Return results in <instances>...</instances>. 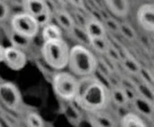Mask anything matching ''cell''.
Here are the masks:
<instances>
[{"instance_id": "1f68e13d", "label": "cell", "mask_w": 154, "mask_h": 127, "mask_svg": "<svg viewBox=\"0 0 154 127\" xmlns=\"http://www.w3.org/2000/svg\"><path fill=\"white\" fill-rule=\"evenodd\" d=\"M22 1H23V0H22Z\"/></svg>"}, {"instance_id": "5b68a950", "label": "cell", "mask_w": 154, "mask_h": 127, "mask_svg": "<svg viewBox=\"0 0 154 127\" xmlns=\"http://www.w3.org/2000/svg\"><path fill=\"white\" fill-rule=\"evenodd\" d=\"M12 31L28 39L34 38L39 33V25L36 19L23 12L16 14L11 20Z\"/></svg>"}, {"instance_id": "d4e9b609", "label": "cell", "mask_w": 154, "mask_h": 127, "mask_svg": "<svg viewBox=\"0 0 154 127\" xmlns=\"http://www.w3.org/2000/svg\"><path fill=\"white\" fill-rule=\"evenodd\" d=\"M103 24L106 29H108L109 31L113 32V33H119V25H120V23H118L116 19L112 18V17H108L106 18L104 22H103Z\"/></svg>"}, {"instance_id": "ffe728a7", "label": "cell", "mask_w": 154, "mask_h": 127, "mask_svg": "<svg viewBox=\"0 0 154 127\" xmlns=\"http://www.w3.org/2000/svg\"><path fill=\"white\" fill-rule=\"evenodd\" d=\"M119 33L128 41H134L137 37L135 30L127 23H122L119 25Z\"/></svg>"}, {"instance_id": "5bb4252c", "label": "cell", "mask_w": 154, "mask_h": 127, "mask_svg": "<svg viewBox=\"0 0 154 127\" xmlns=\"http://www.w3.org/2000/svg\"><path fill=\"white\" fill-rule=\"evenodd\" d=\"M55 19L61 28H63L69 32H70L72 30V28L74 27V25L76 24L74 18L70 15V14L62 9L56 11Z\"/></svg>"}, {"instance_id": "7a4b0ae2", "label": "cell", "mask_w": 154, "mask_h": 127, "mask_svg": "<svg viewBox=\"0 0 154 127\" xmlns=\"http://www.w3.org/2000/svg\"><path fill=\"white\" fill-rule=\"evenodd\" d=\"M97 59L85 45H74L69 50L68 66L76 76H91L97 71Z\"/></svg>"}, {"instance_id": "8fae6325", "label": "cell", "mask_w": 154, "mask_h": 127, "mask_svg": "<svg viewBox=\"0 0 154 127\" xmlns=\"http://www.w3.org/2000/svg\"><path fill=\"white\" fill-rule=\"evenodd\" d=\"M23 12L36 18L46 9L48 3L43 0H23L22 1Z\"/></svg>"}, {"instance_id": "e0dca14e", "label": "cell", "mask_w": 154, "mask_h": 127, "mask_svg": "<svg viewBox=\"0 0 154 127\" xmlns=\"http://www.w3.org/2000/svg\"><path fill=\"white\" fill-rule=\"evenodd\" d=\"M110 98L111 101L120 107L125 106L129 102L125 89L121 87H114L112 89H110Z\"/></svg>"}, {"instance_id": "ba28073f", "label": "cell", "mask_w": 154, "mask_h": 127, "mask_svg": "<svg viewBox=\"0 0 154 127\" xmlns=\"http://www.w3.org/2000/svg\"><path fill=\"white\" fill-rule=\"evenodd\" d=\"M138 24L146 32L154 31V5L152 3L143 4L137 10Z\"/></svg>"}, {"instance_id": "9c48e42d", "label": "cell", "mask_w": 154, "mask_h": 127, "mask_svg": "<svg viewBox=\"0 0 154 127\" xmlns=\"http://www.w3.org/2000/svg\"><path fill=\"white\" fill-rule=\"evenodd\" d=\"M106 6L116 17L125 18L130 12L129 0H104Z\"/></svg>"}, {"instance_id": "44dd1931", "label": "cell", "mask_w": 154, "mask_h": 127, "mask_svg": "<svg viewBox=\"0 0 154 127\" xmlns=\"http://www.w3.org/2000/svg\"><path fill=\"white\" fill-rule=\"evenodd\" d=\"M70 33L73 34V36L78 41L81 42L85 45H88L89 46V37L88 36L85 28H82V27L75 24L74 27L72 28V30L70 31Z\"/></svg>"}, {"instance_id": "6da1fadb", "label": "cell", "mask_w": 154, "mask_h": 127, "mask_svg": "<svg viewBox=\"0 0 154 127\" xmlns=\"http://www.w3.org/2000/svg\"><path fill=\"white\" fill-rule=\"evenodd\" d=\"M74 101L88 113L101 112L111 102L110 89L93 75L82 77L79 79V91Z\"/></svg>"}, {"instance_id": "9a60e30c", "label": "cell", "mask_w": 154, "mask_h": 127, "mask_svg": "<svg viewBox=\"0 0 154 127\" xmlns=\"http://www.w3.org/2000/svg\"><path fill=\"white\" fill-rule=\"evenodd\" d=\"M42 35L44 42L62 39V32L60 27L51 23L45 25L44 27H42Z\"/></svg>"}, {"instance_id": "d6986e66", "label": "cell", "mask_w": 154, "mask_h": 127, "mask_svg": "<svg viewBox=\"0 0 154 127\" xmlns=\"http://www.w3.org/2000/svg\"><path fill=\"white\" fill-rule=\"evenodd\" d=\"M31 40L32 39H28L24 36H22L12 31V33H10V42H11V46L19 49L21 51H23L24 49H27L31 43Z\"/></svg>"}, {"instance_id": "7c38bea8", "label": "cell", "mask_w": 154, "mask_h": 127, "mask_svg": "<svg viewBox=\"0 0 154 127\" xmlns=\"http://www.w3.org/2000/svg\"><path fill=\"white\" fill-rule=\"evenodd\" d=\"M86 33L89 39L91 38H98V37H106V30L103 24V23L95 20L93 18H88L86 26Z\"/></svg>"}, {"instance_id": "f546056e", "label": "cell", "mask_w": 154, "mask_h": 127, "mask_svg": "<svg viewBox=\"0 0 154 127\" xmlns=\"http://www.w3.org/2000/svg\"><path fill=\"white\" fill-rule=\"evenodd\" d=\"M4 50H5V47H3L0 44V62L3 61V59H4Z\"/></svg>"}, {"instance_id": "4dcf8cb0", "label": "cell", "mask_w": 154, "mask_h": 127, "mask_svg": "<svg viewBox=\"0 0 154 127\" xmlns=\"http://www.w3.org/2000/svg\"><path fill=\"white\" fill-rule=\"evenodd\" d=\"M43 1H45V2H48L49 0H43Z\"/></svg>"}, {"instance_id": "ac0fdd59", "label": "cell", "mask_w": 154, "mask_h": 127, "mask_svg": "<svg viewBox=\"0 0 154 127\" xmlns=\"http://www.w3.org/2000/svg\"><path fill=\"white\" fill-rule=\"evenodd\" d=\"M110 45H111V42L108 41L106 37H98V38L89 39V46H91L95 51H97L99 53L106 54Z\"/></svg>"}, {"instance_id": "3957f363", "label": "cell", "mask_w": 154, "mask_h": 127, "mask_svg": "<svg viewBox=\"0 0 154 127\" xmlns=\"http://www.w3.org/2000/svg\"><path fill=\"white\" fill-rule=\"evenodd\" d=\"M69 50L63 39L46 41L42 47V54L44 61L51 68L60 70L68 66Z\"/></svg>"}, {"instance_id": "30bf717a", "label": "cell", "mask_w": 154, "mask_h": 127, "mask_svg": "<svg viewBox=\"0 0 154 127\" xmlns=\"http://www.w3.org/2000/svg\"><path fill=\"white\" fill-rule=\"evenodd\" d=\"M136 112L140 116L151 118L153 115V102L137 95L132 101Z\"/></svg>"}, {"instance_id": "8992f818", "label": "cell", "mask_w": 154, "mask_h": 127, "mask_svg": "<svg viewBox=\"0 0 154 127\" xmlns=\"http://www.w3.org/2000/svg\"><path fill=\"white\" fill-rule=\"evenodd\" d=\"M0 101L9 109H16L21 103V95L17 87L11 82L0 84Z\"/></svg>"}, {"instance_id": "f1b7e54d", "label": "cell", "mask_w": 154, "mask_h": 127, "mask_svg": "<svg viewBox=\"0 0 154 127\" xmlns=\"http://www.w3.org/2000/svg\"><path fill=\"white\" fill-rule=\"evenodd\" d=\"M67 1L77 8H82L84 6V0H67Z\"/></svg>"}, {"instance_id": "52a82bcc", "label": "cell", "mask_w": 154, "mask_h": 127, "mask_svg": "<svg viewBox=\"0 0 154 127\" xmlns=\"http://www.w3.org/2000/svg\"><path fill=\"white\" fill-rule=\"evenodd\" d=\"M3 61L13 70H21L27 62V58L23 51L16 49L13 46L5 47Z\"/></svg>"}, {"instance_id": "d6a6232c", "label": "cell", "mask_w": 154, "mask_h": 127, "mask_svg": "<svg viewBox=\"0 0 154 127\" xmlns=\"http://www.w3.org/2000/svg\"><path fill=\"white\" fill-rule=\"evenodd\" d=\"M4 1H5V0H4Z\"/></svg>"}, {"instance_id": "484cf974", "label": "cell", "mask_w": 154, "mask_h": 127, "mask_svg": "<svg viewBox=\"0 0 154 127\" xmlns=\"http://www.w3.org/2000/svg\"><path fill=\"white\" fill-rule=\"evenodd\" d=\"M138 75L141 77V79H143V81L144 84L152 87V84H153V77H152V74L151 73L150 70H148L146 69H143V68H141Z\"/></svg>"}, {"instance_id": "7402d4cb", "label": "cell", "mask_w": 154, "mask_h": 127, "mask_svg": "<svg viewBox=\"0 0 154 127\" xmlns=\"http://www.w3.org/2000/svg\"><path fill=\"white\" fill-rule=\"evenodd\" d=\"M122 61H123L124 67L125 68V70L128 72H130L132 74L138 75L140 69H141V66L139 65V63L136 60H134L131 57H125V58L122 59Z\"/></svg>"}, {"instance_id": "cb8c5ba5", "label": "cell", "mask_w": 154, "mask_h": 127, "mask_svg": "<svg viewBox=\"0 0 154 127\" xmlns=\"http://www.w3.org/2000/svg\"><path fill=\"white\" fill-rule=\"evenodd\" d=\"M51 15H52V12H51V9L50 8V6L48 5L46 9L43 11V13L35 18L37 23H38L39 27H44L45 25L50 23L51 19Z\"/></svg>"}, {"instance_id": "83f0119b", "label": "cell", "mask_w": 154, "mask_h": 127, "mask_svg": "<svg viewBox=\"0 0 154 127\" xmlns=\"http://www.w3.org/2000/svg\"><path fill=\"white\" fill-rule=\"evenodd\" d=\"M75 20H76V22H77V23H76L77 25H79V26H80V27H82V28H85L86 23H87L88 18L82 12L77 11V12L75 13L74 21H75Z\"/></svg>"}, {"instance_id": "4316f807", "label": "cell", "mask_w": 154, "mask_h": 127, "mask_svg": "<svg viewBox=\"0 0 154 127\" xmlns=\"http://www.w3.org/2000/svg\"><path fill=\"white\" fill-rule=\"evenodd\" d=\"M9 12V5L6 4V2L4 0H0V22L5 21L8 17Z\"/></svg>"}, {"instance_id": "4fadbf2b", "label": "cell", "mask_w": 154, "mask_h": 127, "mask_svg": "<svg viewBox=\"0 0 154 127\" xmlns=\"http://www.w3.org/2000/svg\"><path fill=\"white\" fill-rule=\"evenodd\" d=\"M121 127H149L145 120L143 119L137 113H127L125 114L120 123Z\"/></svg>"}, {"instance_id": "2e32d148", "label": "cell", "mask_w": 154, "mask_h": 127, "mask_svg": "<svg viewBox=\"0 0 154 127\" xmlns=\"http://www.w3.org/2000/svg\"><path fill=\"white\" fill-rule=\"evenodd\" d=\"M90 120L95 127H115L114 121L101 112L90 114Z\"/></svg>"}, {"instance_id": "603a6c76", "label": "cell", "mask_w": 154, "mask_h": 127, "mask_svg": "<svg viewBox=\"0 0 154 127\" xmlns=\"http://www.w3.org/2000/svg\"><path fill=\"white\" fill-rule=\"evenodd\" d=\"M26 123L29 127H43L44 125L42 116L34 112H31L27 115Z\"/></svg>"}, {"instance_id": "277c9868", "label": "cell", "mask_w": 154, "mask_h": 127, "mask_svg": "<svg viewBox=\"0 0 154 127\" xmlns=\"http://www.w3.org/2000/svg\"><path fill=\"white\" fill-rule=\"evenodd\" d=\"M52 88L61 99L74 101L79 91V79L69 72H59L53 76Z\"/></svg>"}]
</instances>
